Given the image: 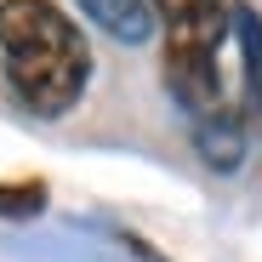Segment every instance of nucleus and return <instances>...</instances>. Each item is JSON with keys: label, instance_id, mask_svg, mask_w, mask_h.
<instances>
[{"label": "nucleus", "instance_id": "obj_5", "mask_svg": "<svg viewBox=\"0 0 262 262\" xmlns=\"http://www.w3.org/2000/svg\"><path fill=\"white\" fill-rule=\"evenodd\" d=\"M228 34H234V46H239L245 92H251V103L262 108V12L251 6V0H234V6H228Z\"/></svg>", "mask_w": 262, "mask_h": 262}, {"label": "nucleus", "instance_id": "obj_3", "mask_svg": "<svg viewBox=\"0 0 262 262\" xmlns=\"http://www.w3.org/2000/svg\"><path fill=\"white\" fill-rule=\"evenodd\" d=\"M74 6L120 46H143L154 34V0H74Z\"/></svg>", "mask_w": 262, "mask_h": 262}, {"label": "nucleus", "instance_id": "obj_1", "mask_svg": "<svg viewBox=\"0 0 262 262\" xmlns=\"http://www.w3.org/2000/svg\"><path fill=\"white\" fill-rule=\"evenodd\" d=\"M0 74L23 114L63 120L92 85V40L57 0H0Z\"/></svg>", "mask_w": 262, "mask_h": 262}, {"label": "nucleus", "instance_id": "obj_6", "mask_svg": "<svg viewBox=\"0 0 262 262\" xmlns=\"http://www.w3.org/2000/svg\"><path fill=\"white\" fill-rule=\"evenodd\" d=\"M40 211H46V183L40 177L0 183V223H34Z\"/></svg>", "mask_w": 262, "mask_h": 262}, {"label": "nucleus", "instance_id": "obj_2", "mask_svg": "<svg viewBox=\"0 0 262 262\" xmlns=\"http://www.w3.org/2000/svg\"><path fill=\"white\" fill-rule=\"evenodd\" d=\"M160 63L165 85L188 120H211L228 108L223 92V40H228V0H154Z\"/></svg>", "mask_w": 262, "mask_h": 262}, {"label": "nucleus", "instance_id": "obj_4", "mask_svg": "<svg viewBox=\"0 0 262 262\" xmlns=\"http://www.w3.org/2000/svg\"><path fill=\"white\" fill-rule=\"evenodd\" d=\"M194 148L205 154L211 171H234L245 160V125H239V114L223 108V114H211V120H194Z\"/></svg>", "mask_w": 262, "mask_h": 262}]
</instances>
